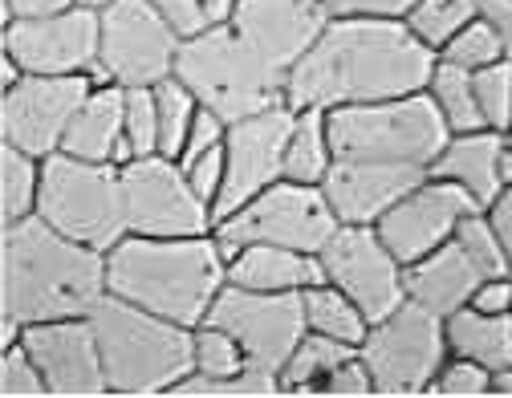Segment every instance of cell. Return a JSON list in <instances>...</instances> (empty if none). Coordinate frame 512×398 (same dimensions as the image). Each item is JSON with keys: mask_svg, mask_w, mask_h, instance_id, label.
<instances>
[{"mask_svg": "<svg viewBox=\"0 0 512 398\" xmlns=\"http://www.w3.org/2000/svg\"><path fill=\"white\" fill-rule=\"evenodd\" d=\"M488 382H492V370H484L480 362L472 358H460V354H447L439 374L431 378V390L427 394H447V398H468V394H488Z\"/></svg>", "mask_w": 512, "mask_h": 398, "instance_id": "obj_38", "label": "cell"}, {"mask_svg": "<svg viewBox=\"0 0 512 398\" xmlns=\"http://www.w3.org/2000/svg\"><path fill=\"white\" fill-rule=\"evenodd\" d=\"M330 21L334 17H358V21H407L415 0H322Z\"/></svg>", "mask_w": 512, "mask_h": 398, "instance_id": "obj_40", "label": "cell"}, {"mask_svg": "<svg viewBox=\"0 0 512 398\" xmlns=\"http://www.w3.org/2000/svg\"><path fill=\"white\" fill-rule=\"evenodd\" d=\"M326 122H330L334 159H362V163H407L431 171V163L452 139V130H447L427 90L338 106L326 110Z\"/></svg>", "mask_w": 512, "mask_h": 398, "instance_id": "obj_6", "label": "cell"}, {"mask_svg": "<svg viewBox=\"0 0 512 398\" xmlns=\"http://www.w3.org/2000/svg\"><path fill=\"white\" fill-rule=\"evenodd\" d=\"M301 305H305V325L313 334H326L334 342H346V346H362L366 329H370V317L330 281H317L301 293Z\"/></svg>", "mask_w": 512, "mask_h": 398, "instance_id": "obj_27", "label": "cell"}, {"mask_svg": "<svg viewBox=\"0 0 512 398\" xmlns=\"http://www.w3.org/2000/svg\"><path fill=\"white\" fill-rule=\"evenodd\" d=\"M41 167H45V159H37L13 143L0 147V224H17L25 216H37Z\"/></svg>", "mask_w": 512, "mask_h": 398, "instance_id": "obj_30", "label": "cell"}, {"mask_svg": "<svg viewBox=\"0 0 512 398\" xmlns=\"http://www.w3.org/2000/svg\"><path fill=\"white\" fill-rule=\"evenodd\" d=\"M484 212H488L492 228L500 232V240H504V248H508V256H512V183L492 199V204H488Z\"/></svg>", "mask_w": 512, "mask_h": 398, "instance_id": "obj_47", "label": "cell"}, {"mask_svg": "<svg viewBox=\"0 0 512 398\" xmlns=\"http://www.w3.org/2000/svg\"><path fill=\"white\" fill-rule=\"evenodd\" d=\"M155 106H159V155L179 159V151L187 143V130L200 114V98L179 78H167L155 86Z\"/></svg>", "mask_w": 512, "mask_h": 398, "instance_id": "obj_32", "label": "cell"}, {"mask_svg": "<svg viewBox=\"0 0 512 398\" xmlns=\"http://www.w3.org/2000/svg\"><path fill=\"white\" fill-rule=\"evenodd\" d=\"M94 90V74H21L0 98L5 143L49 159L66 143V130Z\"/></svg>", "mask_w": 512, "mask_h": 398, "instance_id": "obj_12", "label": "cell"}, {"mask_svg": "<svg viewBox=\"0 0 512 398\" xmlns=\"http://www.w3.org/2000/svg\"><path fill=\"white\" fill-rule=\"evenodd\" d=\"M358 346H346V342H334L326 334H313L305 329V338L293 346V354L285 358L281 366V394H317V386L326 382V374L334 366H342Z\"/></svg>", "mask_w": 512, "mask_h": 398, "instance_id": "obj_28", "label": "cell"}, {"mask_svg": "<svg viewBox=\"0 0 512 398\" xmlns=\"http://www.w3.org/2000/svg\"><path fill=\"white\" fill-rule=\"evenodd\" d=\"M224 139H228V122H224L220 114H212L208 106H200L196 122H191V130H187V143H183V151H179V163H187V159H196V155L220 147Z\"/></svg>", "mask_w": 512, "mask_h": 398, "instance_id": "obj_42", "label": "cell"}, {"mask_svg": "<svg viewBox=\"0 0 512 398\" xmlns=\"http://www.w3.org/2000/svg\"><path fill=\"white\" fill-rule=\"evenodd\" d=\"M90 321L110 394H171L179 378L196 370V329L191 325L159 317L114 293L94 305Z\"/></svg>", "mask_w": 512, "mask_h": 398, "instance_id": "obj_4", "label": "cell"}, {"mask_svg": "<svg viewBox=\"0 0 512 398\" xmlns=\"http://www.w3.org/2000/svg\"><path fill=\"white\" fill-rule=\"evenodd\" d=\"M106 285L114 297L143 305L179 325H204L228 285V252L208 236H135L106 252Z\"/></svg>", "mask_w": 512, "mask_h": 398, "instance_id": "obj_3", "label": "cell"}, {"mask_svg": "<svg viewBox=\"0 0 512 398\" xmlns=\"http://www.w3.org/2000/svg\"><path fill=\"white\" fill-rule=\"evenodd\" d=\"M338 228L342 224L330 208L322 183L277 179L261 195H252L248 204L228 212L216 224V240L224 252L244 244H281L297 252H322Z\"/></svg>", "mask_w": 512, "mask_h": 398, "instance_id": "obj_8", "label": "cell"}, {"mask_svg": "<svg viewBox=\"0 0 512 398\" xmlns=\"http://www.w3.org/2000/svg\"><path fill=\"white\" fill-rule=\"evenodd\" d=\"M37 216L78 244L110 252L126 232V195L118 163H90L57 151L41 167Z\"/></svg>", "mask_w": 512, "mask_h": 398, "instance_id": "obj_7", "label": "cell"}, {"mask_svg": "<svg viewBox=\"0 0 512 398\" xmlns=\"http://www.w3.org/2000/svg\"><path fill=\"white\" fill-rule=\"evenodd\" d=\"M175 78L228 126L285 102V74L273 70L228 21H216L196 37H183Z\"/></svg>", "mask_w": 512, "mask_h": 398, "instance_id": "obj_5", "label": "cell"}, {"mask_svg": "<svg viewBox=\"0 0 512 398\" xmlns=\"http://www.w3.org/2000/svg\"><path fill=\"white\" fill-rule=\"evenodd\" d=\"M403 277H407V297L427 305L439 317H452L456 309L472 305V293L484 281L480 269L464 256V248L456 244V236L447 244H439L435 252L411 260Z\"/></svg>", "mask_w": 512, "mask_h": 398, "instance_id": "obj_22", "label": "cell"}, {"mask_svg": "<svg viewBox=\"0 0 512 398\" xmlns=\"http://www.w3.org/2000/svg\"><path fill=\"white\" fill-rule=\"evenodd\" d=\"M472 305L484 313H512V277H484L472 293Z\"/></svg>", "mask_w": 512, "mask_h": 398, "instance_id": "obj_44", "label": "cell"}, {"mask_svg": "<svg viewBox=\"0 0 512 398\" xmlns=\"http://www.w3.org/2000/svg\"><path fill=\"white\" fill-rule=\"evenodd\" d=\"M98 17H102V45L94 70L98 82L135 90L175 78L183 37L163 21V13L151 0H114Z\"/></svg>", "mask_w": 512, "mask_h": 398, "instance_id": "obj_10", "label": "cell"}, {"mask_svg": "<svg viewBox=\"0 0 512 398\" xmlns=\"http://www.w3.org/2000/svg\"><path fill=\"white\" fill-rule=\"evenodd\" d=\"M427 94L435 102V110L443 114L447 130L452 135H464V130H480L484 118H480V106H476V82H472V70L464 65H452V61H435V70L427 78Z\"/></svg>", "mask_w": 512, "mask_h": 398, "instance_id": "obj_29", "label": "cell"}, {"mask_svg": "<svg viewBox=\"0 0 512 398\" xmlns=\"http://www.w3.org/2000/svg\"><path fill=\"white\" fill-rule=\"evenodd\" d=\"M74 5H82V9H94V13H102L106 5H114V0H74Z\"/></svg>", "mask_w": 512, "mask_h": 398, "instance_id": "obj_51", "label": "cell"}, {"mask_svg": "<svg viewBox=\"0 0 512 398\" xmlns=\"http://www.w3.org/2000/svg\"><path fill=\"white\" fill-rule=\"evenodd\" d=\"M106 293V252L41 216L0 224V346L41 321L90 317Z\"/></svg>", "mask_w": 512, "mask_h": 398, "instance_id": "obj_2", "label": "cell"}, {"mask_svg": "<svg viewBox=\"0 0 512 398\" xmlns=\"http://www.w3.org/2000/svg\"><path fill=\"white\" fill-rule=\"evenodd\" d=\"M439 57H443V61H452V65H464V70L476 74V70H484V65H492V61L504 57V45H500L496 29H492L484 17H476L472 25H464L452 41L439 49Z\"/></svg>", "mask_w": 512, "mask_h": 398, "instance_id": "obj_36", "label": "cell"}, {"mask_svg": "<svg viewBox=\"0 0 512 398\" xmlns=\"http://www.w3.org/2000/svg\"><path fill=\"white\" fill-rule=\"evenodd\" d=\"M151 5L163 13V21H167L179 37H196V33H204L208 25H216V21L208 17L204 0H151Z\"/></svg>", "mask_w": 512, "mask_h": 398, "instance_id": "obj_41", "label": "cell"}, {"mask_svg": "<svg viewBox=\"0 0 512 398\" xmlns=\"http://www.w3.org/2000/svg\"><path fill=\"white\" fill-rule=\"evenodd\" d=\"M122 110H126V90L114 82H98L82 110L74 114L66 143L61 151L90 159V163H126V135H122Z\"/></svg>", "mask_w": 512, "mask_h": 398, "instance_id": "obj_23", "label": "cell"}, {"mask_svg": "<svg viewBox=\"0 0 512 398\" xmlns=\"http://www.w3.org/2000/svg\"><path fill=\"white\" fill-rule=\"evenodd\" d=\"M208 321L228 329L244 346L248 362L269 374H281L285 358L293 354V346L309 329L301 293H256V289H240V285H224Z\"/></svg>", "mask_w": 512, "mask_h": 398, "instance_id": "obj_14", "label": "cell"}, {"mask_svg": "<svg viewBox=\"0 0 512 398\" xmlns=\"http://www.w3.org/2000/svg\"><path fill=\"white\" fill-rule=\"evenodd\" d=\"M480 17L496 29V37L504 45V57L512 61V0H480Z\"/></svg>", "mask_w": 512, "mask_h": 398, "instance_id": "obj_45", "label": "cell"}, {"mask_svg": "<svg viewBox=\"0 0 512 398\" xmlns=\"http://www.w3.org/2000/svg\"><path fill=\"white\" fill-rule=\"evenodd\" d=\"M500 179H504V187L512 183V135L500 139Z\"/></svg>", "mask_w": 512, "mask_h": 398, "instance_id": "obj_49", "label": "cell"}, {"mask_svg": "<svg viewBox=\"0 0 512 398\" xmlns=\"http://www.w3.org/2000/svg\"><path fill=\"white\" fill-rule=\"evenodd\" d=\"M126 228L135 236H208L216 232V212L187 183L179 159L143 155L122 163Z\"/></svg>", "mask_w": 512, "mask_h": 398, "instance_id": "obj_11", "label": "cell"}, {"mask_svg": "<svg viewBox=\"0 0 512 398\" xmlns=\"http://www.w3.org/2000/svg\"><path fill=\"white\" fill-rule=\"evenodd\" d=\"M423 175H427L423 167H407V163L334 159L330 175L322 179V191H326V199H330L338 224L374 228Z\"/></svg>", "mask_w": 512, "mask_h": 398, "instance_id": "obj_20", "label": "cell"}, {"mask_svg": "<svg viewBox=\"0 0 512 398\" xmlns=\"http://www.w3.org/2000/svg\"><path fill=\"white\" fill-rule=\"evenodd\" d=\"M204 5H208V17H212V21H228L240 0H204Z\"/></svg>", "mask_w": 512, "mask_h": 398, "instance_id": "obj_50", "label": "cell"}, {"mask_svg": "<svg viewBox=\"0 0 512 398\" xmlns=\"http://www.w3.org/2000/svg\"><path fill=\"white\" fill-rule=\"evenodd\" d=\"M317 394H374V378H370L362 354L354 350L342 366H334V370L326 374V382L317 386Z\"/></svg>", "mask_w": 512, "mask_h": 398, "instance_id": "obj_43", "label": "cell"}, {"mask_svg": "<svg viewBox=\"0 0 512 398\" xmlns=\"http://www.w3.org/2000/svg\"><path fill=\"white\" fill-rule=\"evenodd\" d=\"M5 57L21 74H94L98 45H102V17L94 9H61L49 17L5 21Z\"/></svg>", "mask_w": 512, "mask_h": 398, "instance_id": "obj_15", "label": "cell"}, {"mask_svg": "<svg viewBox=\"0 0 512 398\" xmlns=\"http://www.w3.org/2000/svg\"><path fill=\"white\" fill-rule=\"evenodd\" d=\"M476 17H480V0H415L407 13V29L439 57V49Z\"/></svg>", "mask_w": 512, "mask_h": 398, "instance_id": "obj_31", "label": "cell"}, {"mask_svg": "<svg viewBox=\"0 0 512 398\" xmlns=\"http://www.w3.org/2000/svg\"><path fill=\"white\" fill-rule=\"evenodd\" d=\"M122 135H126V163L143 159V155H159V106H155V86L126 90Z\"/></svg>", "mask_w": 512, "mask_h": 398, "instance_id": "obj_34", "label": "cell"}, {"mask_svg": "<svg viewBox=\"0 0 512 398\" xmlns=\"http://www.w3.org/2000/svg\"><path fill=\"white\" fill-rule=\"evenodd\" d=\"M21 342L29 346L37 370L45 374L49 394H61V398L110 394L90 317H61V321L29 325V329H21Z\"/></svg>", "mask_w": 512, "mask_h": 398, "instance_id": "obj_18", "label": "cell"}, {"mask_svg": "<svg viewBox=\"0 0 512 398\" xmlns=\"http://www.w3.org/2000/svg\"><path fill=\"white\" fill-rule=\"evenodd\" d=\"M500 139H504L500 130H488V126L452 135L427 175L460 183L480 208H488L492 199L504 191V179H500Z\"/></svg>", "mask_w": 512, "mask_h": 398, "instance_id": "obj_24", "label": "cell"}, {"mask_svg": "<svg viewBox=\"0 0 512 398\" xmlns=\"http://www.w3.org/2000/svg\"><path fill=\"white\" fill-rule=\"evenodd\" d=\"M317 281H326L317 252H297L281 244H244L228 252V285H240V289L305 293Z\"/></svg>", "mask_w": 512, "mask_h": 398, "instance_id": "obj_21", "label": "cell"}, {"mask_svg": "<svg viewBox=\"0 0 512 398\" xmlns=\"http://www.w3.org/2000/svg\"><path fill=\"white\" fill-rule=\"evenodd\" d=\"M179 167L187 171V183L196 187V195H200V199H208L212 212H216V199H220L224 179H228V151H224V143H220V147H212V151H204V155H196V159L179 163Z\"/></svg>", "mask_w": 512, "mask_h": 398, "instance_id": "obj_39", "label": "cell"}, {"mask_svg": "<svg viewBox=\"0 0 512 398\" xmlns=\"http://www.w3.org/2000/svg\"><path fill=\"white\" fill-rule=\"evenodd\" d=\"M476 208L480 204L460 183L439 179V175H423L374 228L403 264H411V260H419V256H427L439 244L452 240L456 228L464 224V216H472Z\"/></svg>", "mask_w": 512, "mask_h": 398, "instance_id": "obj_17", "label": "cell"}, {"mask_svg": "<svg viewBox=\"0 0 512 398\" xmlns=\"http://www.w3.org/2000/svg\"><path fill=\"white\" fill-rule=\"evenodd\" d=\"M443 329L452 354L472 358L484 370L512 366V313H484L476 305H464L452 317H443Z\"/></svg>", "mask_w": 512, "mask_h": 398, "instance_id": "obj_25", "label": "cell"}, {"mask_svg": "<svg viewBox=\"0 0 512 398\" xmlns=\"http://www.w3.org/2000/svg\"><path fill=\"white\" fill-rule=\"evenodd\" d=\"M61 9H74V0H5V21H29V17H49Z\"/></svg>", "mask_w": 512, "mask_h": 398, "instance_id": "obj_46", "label": "cell"}, {"mask_svg": "<svg viewBox=\"0 0 512 398\" xmlns=\"http://www.w3.org/2000/svg\"><path fill=\"white\" fill-rule=\"evenodd\" d=\"M456 244L464 248V256L480 269V277H512V256H508V248H504V240L492 228L484 208L464 216V224L456 228Z\"/></svg>", "mask_w": 512, "mask_h": 398, "instance_id": "obj_33", "label": "cell"}, {"mask_svg": "<svg viewBox=\"0 0 512 398\" xmlns=\"http://www.w3.org/2000/svg\"><path fill=\"white\" fill-rule=\"evenodd\" d=\"M0 394L5 398H41V394H49L45 374L37 370V362H33V354L21 338L0 346Z\"/></svg>", "mask_w": 512, "mask_h": 398, "instance_id": "obj_37", "label": "cell"}, {"mask_svg": "<svg viewBox=\"0 0 512 398\" xmlns=\"http://www.w3.org/2000/svg\"><path fill=\"white\" fill-rule=\"evenodd\" d=\"M358 354L374 378V394H427L452 350L443 317L407 297L387 317L370 321Z\"/></svg>", "mask_w": 512, "mask_h": 398, "instance_id": "obj_9", "label": "cell"}, {"mask_svg": "<svg viewBox=\"0 0 512 398\" xmlns=\"http://www.w3.org/2000/svg\"><path fill=\"white\" fill-rule=\"evenodd\" d=\"M435 53L407 29V21L334 17L317 45L285 74V102L293 110H338L378 98L427 90Z\"/></svg>", "mask_w": 512, "mask_h": 398, "instance_id": "obj_1", "label": "cell"}, {"mask_svg": "<svg viewBox=\"0 0 512 398\" xmlns=\"http://www.w3.org/2000/svg\"><path fill=\"white\" fill-rule=\"evenodd\" d=\"M228 25L261 53L273 70L289 74L293 65L326 33L330 13L322 0H240Z\"/></svg>", "mask_w": 512, "mask_h": 398, "instance_id": "obj_19", "label": "cell"}, {"mask_svg": "<svg viewBox=\"0 0 512 398\" xmlns=\"http://www.w3.org/2000/svg\"><path fill=\"white\" fill-rule=\"evenodd\" d=\"M488 394H512V366H504V370H492Z\"/></svg>", "mask_w": 512, "mask_h": 398, "instance_id": "obj_48", "label": "cell"}, {"mask_svg": "<svg viewBox=\"0 0 512 398\" xmlns=\"http://www.w3.org/2000/svg\"><path fill=\"white\" fill-rule=\"evenodd\" d=\"M297 110L289 102H277L261 114H248L228 126V179L216 199V224L248 204L252 195H261L277 179H285V147H289V130H293Z\"/></svg>", "mask_w": 512, "mask_h": 398, "instance_id": "obj_16", "label": "cell"}, {"mask_svg": "<svg viewBox=\"0 0 512 398\" xmlns=\"http://www.w3.org/2000/svg\"><path fill=\"white\" fill-rule=\"evenodd\" d=\"M508 135H512V130H508Z\"/></svg>", "mask_w": 512, "mask_h": 398, "instance_id": "obj_52", "label": "cell"}, {"mask_svg": "<svg viewBox=\"0 0 512 398\" xmlns=\"http://www.w3.org/2000/svg\"><path fill=\"white\" fill-rule=\"evenodd\" d=\"M334 167V143H330V122L326 110H297L289 147H285V179L297 183H322Z\"/></svg>", "mask_w": 512, "mask_h": 398, "instance_id": "obj_26", "label": "cell"}, {"mask_svg": "<svg viewBox=\"0 0 512 398\" xmlns=\"http://www.w3.org/2000/svg\"><path fill=\"white\" fill-rule=\"evenodd\" d=\"M317 256H322L326 281L338 285L370 321L387 317L407 301V264L387 248L378 228L342 224Z\"/></svg>", "mask_w": 512, "mask_h": 398, "instance_id": "obj_13", "label": "cell"}, {"mask_svg": "<svg viewBox=\"0 0 512 398\" xmlns=\"http://www.w3.org/2000/svg\"><path fill=\"white\" fill-rule=\"evenodd\" d=\"M472 82H476V106H480L484 126L508 135L512 130V61L500 57L484 65V70L472 74Z\"/></svg>", "mask_w": 512, "mask_h": 398, "instance_id": "obj_35", "label": "cell"}]
</instances>
